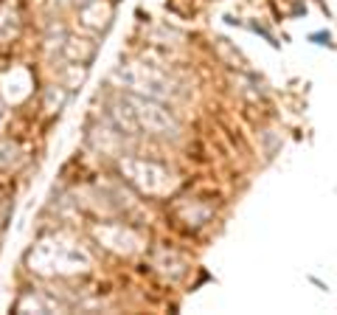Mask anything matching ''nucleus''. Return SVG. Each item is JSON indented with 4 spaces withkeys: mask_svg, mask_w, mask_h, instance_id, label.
I'll use <instances>...</instances> for the list:
<instances>
[]
</instances>
